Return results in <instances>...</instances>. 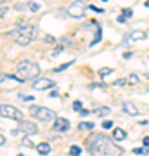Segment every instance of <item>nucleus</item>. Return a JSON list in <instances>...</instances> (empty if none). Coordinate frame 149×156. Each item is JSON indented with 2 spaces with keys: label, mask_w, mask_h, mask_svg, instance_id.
Segmentation results:
<instances>
[{
  "label": "nucleus",
  "mask_w": 149,
  "mask_h": 156,
  "mask_svg": "<svg viewBox=\"0 0 149 156\" xmlns=\"http://www.w3.org/2000/svg\"><path fill=\"white\" fill-rule=\"evenodd\" d=\"M87 149L92 156H122L123 149L115 144V139L106 134H92L87 140Z\"/></svg>",
  "instance_id": "obj_1"
},
{
  "label": "nucleus",
  "mask_w": 149,
  "mask_h": 156,
  "mask_svg": "<svg viewBox=\"0 0 149 156\" xmlns=\"http://www.w3.org/2000/svg\"><path fill=\"white\" fill-rule=\"evenodd\" d=\"M40 73V68L37 62L33 61H21L17 64V69H16V75H11V78L17 80V82H28L35 78L37 75Z\"/></svg>",
  "instance_id": "obj_2"
},
{
  "label": "nucleus",
  "mask_w": 149,
  "mask_h": 156,
  "mask_svg": "<svg viewBox=\"0 0 149 156\" xmlns=\"http://www.w3.org/2000/svg\"><path fill=\"white\" fill-rule=\"evenodd\" d=\"M30 113H31V116H35L37 120H40V122H44V123L54 122L55 118H57L55 111H52L49 108H44V106H31L30 108Z\"/></svg>",
  "instance_id": "obj_3"
},
{
  "label": "nucleus",
  "mask_w": 149,
  "mask_h": 156,
  "mask_svg": "<svg viewBox=\"0 0 149 156\" xmlns=\"http://www.w3.org/2000/svg\"><path fill=\"white\" fill-rule=\"evenodd\" d=\"M19 37H17V44L19 45H28L31 40L35 38V33H37V28H35L33 24H24V23H21L19 26Z\"/></svg>",
  "instance_id": "obj_4"
},
{
  "label": "nucleus",
  "mask_w": 149,
  "mask_h": 156,
  "mask_svg": "<svg viewBox=\"0 0 149 156\" xmlns=\"http://www.w3.org/2000/svg\"><path fill=\"white\" fill-rule=\"evenodd\" d=\"M85 11H87V5H85L83 0H76V2H73V4H69V5L66 7V12L71 17H75V19L83 17L85 16Z\"/></svg>",
  "instance_id": "obj_5"
},
{
  "label": "nucleus",
  "mask_w": 149,
  "mask_h": 156,
  "mask_svg": "<svg viewBox=\"0 0 149 156\" xmlns=\"http://www.w3.org/2000/svg\"><path fill=\"white\" fill-rule=\"evenodd\" d=\"M0 115L5 118H11V120H16V122H21L23 120V113L19 109H16L14 106H11V104L0 106Z\"/></svg>",
  "instance_id": "obj_6"
},
{
  "label": "nucleus",
  "mask_w": 149,
  "mask_h": 156,
  "mask_svg": "<svg viewBox=\"0 0 149 156\" xmlns=\"http://www.w3.org/2000/svg\"><path fill=\"white\" fill-rule=\"evenodd\" d=\"M17 130L23 132V134H26V135L38 134V127H37L33 122H30V120H21L19 125H17Z\"/></svg>",
  "instance_id": "obj_7"
},
{
  "label": "nucleus",
  "mask_w": 149,
  "mask_h": 156,
  "mask_svg": "<svg viewBox=\"0 0 149 156\" xmlns=\"http://www.w3.org/2000/svg\"><path fill=\"white\" fill-rule=\"evenodd\" d=\"M54 80L50 78H37L33 82V89L35 90H45V89H52L54 87Z\"/></svg>",
  "instance_id": "obj_8"
},
{
  "label": "nucleus",
  "mask_w": 149,
  "mask_h": 156,
  "mask_svg": "<svg viewBox=\"0 0 149 156\" xmlns=\"http://www.w3.org/2000/svg\"><path fill=\"white\" fill-rule=\"evenodd\" d=\"M54 132H68L69 130V122H68L66 118H61L57 116L54 120V127H52Z\"/></svg>",
  "instance_id": "obj_9"
},
{
  "label": "nucleus",
  "mask_w": 149,
  "mask_h": 156,
  "mask_svg": "<svg viewBox=\"0 0 149 156\" xmlns=\"http://www.w3.org/2000/svg\"><path fill=\"white\" fill-rule=\"evenodd\" d=\"M122 108H123V111L127 113L128 116H137L139 115V108L133 104V102H130V101H125L122 104Z\"/></svg>",
  "instance_id": "obj_10"
},
{
  "label": "nucleus",
  "mask_w": 149,
  "mask_h": 156,
  "mask_svg": "<svg viewBox=\"0 0 149 156\" xmlns=\"http://www.w3.org/2000/svg\"><path fill=\"white\" fill-rule=\"evenodd\" d=\"M147 78L146 76H140V75H130V76L127 78V83H130V85H137V83H140V82H146Z\"/></svg>",
  "instance_id": "obj_11"
},
{
  "label": "nucleus",
  "mask_w": 149,
  "mask_h": 156,
  "mask_svg": "<svg viewBox=\"0 0 149 156\" xmlns=\"http://www.w3.org/2000/svg\"><path fill=\"white\" fill-rule=\"evenodd\" d=\"M113 139H115V140L127 139V132H125L123 128H115V130H113Z\"/></svg>",
  "instance_id": "obj_12"
},
{
  "label": "nucleus",
  "mask_w": 149,
  "mask_h": 156,
  "mask_svg": "<svg viewBox=\"0 0 149 156\" xmlns=\"http://www.w3.org/2000/svg\"><path fill=\"white\" fill-rule=\"evenodd\" d=\"M37 151H38L40 154H49V153H50V144H47V142H42V144L37 146Z\"/></svg>",
  "instance_id": "obj_13"
},
{
  "label": "nucleus",
  "mask_w": 149,
  "mask_h": 156,
  "mask_svg": "<svg viewBox=\"0 0 149 156\" xmlns=\"http://www.w3.org/2000/svg\"><path fill=\"white\" fill-rule=\"evenodd\" d=\"M146 37H147V33H144V31H133V33L130 35V40L137 42V40H144Z\"/></svg>",
  "instance_id": "obj_14"
},
{
  "label": "nucleus",
  "mask_w": 149,
  "mask_h": 156,
  "mask_svg": "<svg viewBox=\"0 0 149 156\" xmlns=\"http://www.w3.org/2000/svg\"><path fill=\"white\" fill-rule=\"evenodd\" d=\"M111 113V109L109 108H97V109H95V115H97V116H108V115H109Z\"/></svg>",
  "instance_id": "obj_15"
},
{
  "label": "nucleus",
  "mask_w": 149,
  "mask_h": 156,
  "mask_svg": "<svg viewBox=\"0 0 149 156\" xmlns=\"http://www.w3.org/2000/svg\"><path fill=\"white\" fill-rule=\"evenodd\" d=\"M94 128V123L92 122H82L78 125V130H92Z\"/></svg>",
  "instance_id": "obj_16"
},
{
  "label": "nucleus",
  "mask_w": 149,
  "mask_h": 156,
  "mask_svg": "<svg viewBox=\"0 0 149 156\" xmlns=\"http://www.w3.org/2000/svg\"><path fill=\"white\" fill-rule=\"evenodd\" d=\"M108 75H113V69H111V68H99V76L101 78L108 76Z\"/></svg>",
  "instance_id": "obj_17"
},
{
  "label": "nucleus",
  "mask_w": 149,
  "mask_h": 156,
  "mask_svg": "<svg viewBox=\"0 0 149 156\" xmlns=\"http://www.w3.org/2000/svg\"><path fill=\"white\" fill-rule=\"evenodd\" d=\"M28 9H30L31 12H38L40 11V4L38 2H30V4H28Z\"/></svg>",
  "instance_id": "obj_18"
},
{
  "label": "nucleus",
  "mask_w": 149,
  "mask_h": 156,
  "mask_svg": "<svg viewBox=\"0 0 149 156\" xmlns=\"http://www.w3.org/2000/svg\"><path fill=\"white\" fill-rule=\"evenodd\" d=\"M69 154H71V156H80V154H82V147H78V146H71Z\"/></svg>",
  "instance_id": "obj_19"
},
{
  "label": "nucleus",
  "mask_w": 149,
  "mask_h": 156,
  "mask_svg": "<svg viewBox=\"0 0 149 156\" xmlns=\"http://www.w3.org/2000/svg\"><path fill=\"white\" fill-rule=\"evenodd\" d=\"M73 62H75V61H68L66 64H62V66H59V68H55V73H61V71H64V69H66V68H69V66H71Z\"/></svg>",
  "instance_id": "obj_20"
},
{
  "label": "nucleus",
  "mask_w": 149,
  "mask_h": 156,
  "mask_svg": "<svg viewBox=\"0 0 149 156\" xmlns=\"http://www.w3.org/2000/svg\"><path fill=\"white\" fill-rule=\"evenodd\" d=\"M9 37L14 38V40H17V37H19V28L16 26V30H11V31H9Z\"/></svg>",
  "instance_id": "obj_21"
},
{
  "label": "nucleus",
  "mask_w": 149,
  "mask_h": 156,
  "mask_svg": "<svg viewBox=\"0 0 149 156\" xmlns=\"http://www.w3.org/2000/svg\"><path fill=\"white\" fill-rule=\"evenodd\" d=\"M23 146H26V147H33V142H31V139H30V137H24V139H23Z\"/></svg>",
  "instance_id": "obj_22"
},
{
  "label": "nucleus",
  "mask_w": 149,
  "mask_h": 156,
  "mask_svg": "<svg viewBox=\"0 0 149 156\" xmlns=\"http://www.w3.org/2000/svg\"><path fill=\"white\" fill-rule=\"evenodd\" d=\"M133 153H135V154H146V153H147V149H146V146H144V147H135V149H133Z\"/></svg>",
  "instance_id": "obj_23"
},
{
  "label": "nucleus",
  "mask_w": 149,
  "mask_h": 156,
  "mask_svg": "<svg viewBox=\"0 0 149 156\" xmlns=\"http://www.w3.org/2000/svg\"><path fill=\"white\" fill-rule=\"evenodd\" d=\"M73 109H75V111H80V109H82V102H80V101H75V102H73Z\"/></svg>",
  "instance_id": "obj_24"
},
{
  "label": "nucleus",
  "mask_w": 149,
  "mask_h": 156,
  "mask_svg": "<svg viewBox=\"0 0 149 156\" xmlns=\"http://www.w3.org/2000/svg\"><path fill=\"white\" fill-rule=\"evenodd\" d=\"M88 9H92L94 12H99V14H102V12H104V9H102V7H95V5H88Z\"/></svg>",
  "instance_id": "obj_25"
},
{
  "label": "nucleus",
  "mask_w": 149,
  "mask_h": 156,
  "mask_svg": "<svg viewBox=\"0 0 149 156\" xmlns=\"http://www.w3.org/2000/svg\"><path fill=\"white\" fill-rule=\"evenodd\" d=\"M122 14H123L125 17H132V9H123Z\"/></svg>",
  "instance_id": "obj_26"
},
{
  "label": "nucleus",
  "mask_w": 149,
  "mask_h": 156,
  "mask_svg": "<svg viewBox=\"0 0 149 156\" xmlns=\"http://www.w3.org/2000/svg\"><path fill=\"white\" fill-rule=\"evenodd\" d=\"M102 128H113V122H109V120L102 122Z\"/></svg>",
  "instance_id": "obj_27"
},
{
  "label": "nucleus",
  "mask_w": 149,
  "mask_h": 156,
  "mask_svg": "<svg viewBox=\"0 0 149 156\" xmlns=\"http://www.w3.org/2000/svg\"><path fill=\"white\" fill-rule=\"evenodd\" d=\"M5 14H7V9L5 7H0V17H4Z\"/></svg>",
  "instance_id": "obj_28"
},
{
  "label": "nucleus",
  "mask_w": 149,
  "mask_h": 156,
  "mask_svg": "<svg viewBox=\"0 0 149 156\" xmlns=\"http://www.w3.org/2000/svg\"><path fill=\"white\" fill-rule=\"evenodd\" d=\"M88 113H90L88 109H80V116H87Z\"/></svg>",
  "instance_id": "obj_29"
},
{
  "label": "nucleus",
  "mask_w": 149,
  "mask_h": 156,
  "mask_svg": "<svg viewBox=\"0 0 149 156\" xmlns=\"http://www.w3.org/2000/svg\"><path fill=\"white\" fill-rule=\"evenodd\" d=\"M142 144L146 146V147H149V137H144V139H142Z\"/></svg>",
  "instance_id": "obj_30"
},
{
  "label": "nucleus",
  "mask_w": 149,
  "mask_h": 156,
  "mask_svg": "<svg viewBox=\"0 0 149 156\" xmlns=\"http://www.w3.org/2000/svg\"><path fill=\"white\" fill-rule=\"evenodd\" d=\"M123 83H127V80H116L115 85H123Z\"/></svg>",
  "instance_id": "obj_31"
},
{
  "label": "nucleus",
  "mask_w": 149,
  "mask_h": 156,
  "mask_svg": "<svg viewBox=\"0 0 149 156\" xmlns=\"http://www.w3.org/2000/svg\"><path fill=\"white\" fill-rule=\"evenodd\" d=\"M125 21H127V17L123 16V14H122L120 17H118V23H125Z\"/></svg>",
  "instance_id": "obj_32"
},
{
  "label": "nucleus",
  "mask_w": 149,
  "mask_h": 156,
  "mask_svg": "<svg viewBox=\"0 0 149 156\" xmlns=\"http://www.w3.org/2000/svg\"><path fill=\"white\" fill-rule=\"evenodd\" d=\"M61 50H62L61 47H57V49H55L54 52H52V54H54V56H57V54H61Z\"/></svg>",
  "instance_id": "obj_33"
},
{
  "label": "nucleus",
  "mask_w": 149,
  "mask_h": 156,
  "mask_svg": "<svg viewBox=\"0 0 149 156\" xmlns=\"http://www.w3.org/2000/svg\"><path fill=\"white\" fill-rule=\"evenodd\" d=\"M0 144H5V137H4L2 134H0Z\"/></svg>",
  "instance_id": "obj_34"
},
{
  "label": "nucleus",
  "mask_w": 149,
  "mask_h": 156,
  "mask_svg": "<svg viewBox=\"0 0 149 156\" xmlns=\"http://www.w3.org/2000/svg\"><path fill=\"white\" fill-rule=\"evenodd\" d=\"M4 80H5V76H4V75H2V73H0V83H2V82H4Z\"/></svg>",
  "instance_id": "obj_35"
},
{
  "label": "nucleus",
  "mask_w": 149,
  "mask_h": 156,
  "mask_svg": "<svg viewBox=\"0 0 149 156\" xmlns=\"http://www.w3.org/2000/svg\"><path fill=\"white\" fill-rule=\"evenodd\" d=\"M144 5H146V7H149V0H146V2H144Z\"/></svg>",
  "instance_id": "obj_36"
},
{
  "label": "nucleus",
  "mask_w": 149,
  "mask_h": 156,
  "mask_svg": "<svg viewBox=\"0 0 149 156\" xmlns=\"http://www.w3.org/2000/svg\"><path fill=\"white\" fill-rule=\"evenodd\" d=\"M4 2H5V0H0V5H2V4H4Z\"/></svg>",
  "instance_id": "obj_37"
},
{
  "label": "nucleus",
  "mask_w": 149,
  "mask_h": 156,
  "mask_svg": "<svg viewBox=\"0 0 149 156\" xmlns=\"http://www.w3.org/2000/svg\"><path fill=\"white\" fill-rule=\"evenodd\" d=\"M17 156H24V154H17Z\"/></svg>",
  "instance_id": "obj_38"
},
{
  "label": "nucleus",
  "mask_w": 149,
  "mask_h": 156,
  "mask_svg": "<svg viewBox=\"0 0 149 156\" xmlns=\"http://www.w3.org/2000/svg\"><path fill=\"white\" fill-rule=\"evenodd\" d=\"M102 2H108V0H102Z\"/></svg>",
  "instance_id": "obj_39"
}]
</instances>
